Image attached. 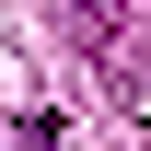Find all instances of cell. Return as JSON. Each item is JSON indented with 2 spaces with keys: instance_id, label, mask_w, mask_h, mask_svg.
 Wrapping results in <instances>:
<instances>
[{
  "instance_id": "obj_1",
  "label": "cell",
  "mask_w": 151,
  "mask_h": 151,
  "mask_svg": "<svg viewBox=\"0 0 151 151\" xmlns=\"http://www.w3.org/2000/svg\"><path fill=\"white\" fill-rule=\"evenodd\" d=\"M70 23H81V35H105V23H116V0H70Z\"/></svg>"
}]
</instances>
